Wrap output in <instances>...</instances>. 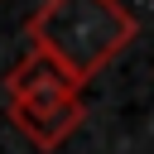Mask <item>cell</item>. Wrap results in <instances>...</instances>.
I'll use <instances>...</instances> for the list:
<instances>
[{
  "label": "cell",
  "mask_w": 154,
  "mask_h": 154,
  "mask_svg": "<svg viewBox=\"0 0 154 154\" xmlns=\"http://www.w3.org/2000/svg\"><path fill=\"white\" fill-rule=\"evenodd\" d=\"M5 101H10L14 130H19L29 144H38V149H58V144L82 125V116H87L82 91H77L43 53H34V48L10 67V77H5Z\"/></svg>",
  "instance_id": "cell-2"
},
{
  "label": "cell",
  "mask_w": 154,
  "mask_h": 154,
  "mask_svg": "<svg viewBox=\"0 0 154 154\" xmlns=\"http://www.w3.org/2000/svg\"><path fill=\"white\" fill-rule=\"evenodd\" d=\"M135 38V19L120 0H43L29 14V48L43 53L77 91Z\"/></svg>",
  "instance_id": "cell-1"
}]
</instances>
